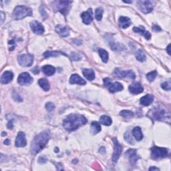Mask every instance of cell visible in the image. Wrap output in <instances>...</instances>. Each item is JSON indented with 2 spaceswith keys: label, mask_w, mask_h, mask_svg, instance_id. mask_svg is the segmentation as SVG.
<instances>
[{
  "label": "cell",
  "mask_w": 171,
  "mask_h": 171,
  "mask_svg": "<svg viewBox=\"0 0 171 171\" xmlns=\"http://www.w3.org/2000/svg\"><path fill=\"white\" fill-rule=\"evenodd\" d=\"M86 123L87 119L85 116L80 114H72L64 120L63 126L68 132H72L82 126L85 125Z\"/></svg>",
  "instance_id": "6da1fadb"
},
{
  "label": "cell",
  "mask_w": 171,
  "mask_h": 171,
  "mask_svg": "<svg viewBox=\"0 0 171 171\" xmlns=\"http://www.w3.org/2000/svg\"><path fill=\"white\" fill-rule=\"evenodd\" d=\"M50 138V132L45 130L35 136L31 142V152L32 154L36 155L44 148Z\"/></svg>",
  "instance_id": "7a4b0ae2"
},
{
  "label": "cell",
  "mask_w": 171,
  "mask_h": 171,
  "mask_svg": "<svg viewBox=\"0 0 171 171\" xmlns=\"http://www.w3.org/2000/svg\"><path fill=\"white\" fill-rule=\"evenodd\" d=\"M72 3V1L59 0V1H52L51 5H52L53 10L56 12H60L64 15H66L70 10Z\"/></svg>",
  "instance_id": "3957f363"
},
{
  "label": "cell",
  "mask_w": 171,
  "mask_h": 171,
  "mask_svg": "<svg viewBox=\"0 0 171 171\" xmlns=\"http://www.w3.org/2000/svg\"><path fill=\"white\" fill-rule=\"evenodd\" d=\"M31 15L32 10L29 7L23 5H18L15 8L13 12V17L15 20H20L28 16Z\"/></svg>",
  "instance_id": "277c9868"
},
{
  "label": "cell",
  "mask_w": 171,
  "mask_h": 171,
  "mask_svg": "<svg viewBox=\"0 0 171 171\" xmlns=\"http://www.w3.org/2000/svg\"><path fill=\"white\" fill-rule=\"evenodd\" d=\"M167 110L160 105L154 106L148 112V116L153 120H161L167 116Z\"/></svg>",
  "instance_id": "5b68a950"
},
{
  "label": "cell",
  "mask_w": 171,
  "mask_h": 171,
  "mask_svg": "<svg viewBox=\"0 0 171 171\" xmlns=\"http://www.w3.org/2000/svg\"><path fill=\"white\" fill-rule=\"evenodd\" d=\"M138 9L143 13H148L154 9L155 1H137Z\"/></svg>",
  "instance_id": "8992f818"
},
{
  "label": "cell",
  "mask_w": 171,
  "mask_h": 171,
  "mask_svg": "<svg viewBox=\"0 0 171 171\" xmlns=\"http://www.w3.org/2000/svg\"><path fill=\"white\" fill-rule=\"evenodd\" d=\"M152 158L154 160L164 159L168 156V151L167 148H160L158 146H153L151 148Z\"/></svg>",
  "instance_id": "52a82bcc"
},
{
  "label": "cell",
  "mask_w": 171,
  "mask_h": 171,
  "mask_svg": "<svg viewBox=\"0 0 171 171\" xmlns=\"http://www.w3.org/2000/svg\"><path fill=\"white\" fill-rule=\"evenodd\" d=\"M104 84L106 87L108 88L110 92L112 93L120 92V91H122L124 89L123 86L120 83L117 82H112L110 79L109 78H104Z\"/></svg>",
  "instance_id": "ba28073f"
},
{
  "label": "cell",
  "mask_w": 171,
  "mask_h": 171,
  "mask_svg": "<svg viewBox=\"0 0 171 171\" xmlns=\"http://www.w3.org/2000/svg\"><path fill=\"white\" fill-rule=\"evenodd\" d=\"M19 64L21 66L29 67L34 61V56L31 54H20L18 57Z\"/></svg>",
  "instance_id": "9c48e42d"
},
{
  "label": "cell",
  "mask_w": 171,
  "mask_h": 171,
  "mask_svg": "<svg viewBox=\"0 0 171 171\" xmlns=\"http://www.w3.org/2000/svg\"><path fill=\"white\" fill-rule=\"evenodd\" d=\"M18 82L21 86H28L33 82V77L28 72H23L19 76Z\"/></svg>",
  "instance_id": "30bf717a"
},
{
  "label": "cell",
  "mask_w": 171,
  "mask_h": 171,
  "mask_svg": "<svg viewBox=\"0 0 171 171\" xmlns=\"http://www.w3.org/2000/svg\"><path fill=\"white\" fill-rule=\"evenodd\" d=\"M114 141V151L113 155H112V160L114 162H116L118 161V160L120 156V154L122 153V146L119 144L118 141L116 140V138L113 139Z\"/></svg>",
  "instance_id": "8fae6325"
},
{
  "label": "cell",
  "mask_w": 171,
  "mask_h": 171,
  "mask_svg": "<svg viewBox=\"0 0 171 171\" xmlns=\"http://www.w3.org/2000/svg\"><path fill=\"white\" fill-rule=\"evenodd\" d=\"M115 76L118 77H129L130 79H135V74L132 70L122 71L120 69H116L114 71Z\"/></svg>",
  "instance_id": "7c38bea8"
},
{
  "label": "cell",
  "mask_w": 171,
  "mask_h": 171,
  "mask_svg": "<svg viewBox=\"0 0 171 171\" xmlns=\"http://www.w3.org/2000/svg\"><path fill=\"white\" fill-rule=\"evenodd\" d=\"M30 28L32 31L36 34H43L45 31L42 24L37 21H33L30 23Z\"/></svg>",
  "instance_id": "4fadbf2b"
},
{
  "label": "cell",
  "mask_w": 171,
  "mask_h": 171,
  "mask_svg": "<svg viewBox=\"0 0 171 171\" xmlns=\"http://www.w3.org/2000/svg\"><path fill=\"white\" fill-rule=\"evenodd\" d=\"M126 156L129 158L130 163L132 166H134L139 157L136 154V151L134 149H129L126 152Z\"/></svg>",
  "instance_id": "5bb4252c"
},
{
  "label": "cell",
  "mask_w": 171,
  "mask_h": 171,
  "mask_svg": "<svg viewBox=\"0 0 171 171\" xmlns=\"http://www.w3.org/2000/svg\"><path fill=\"white\" fill-rule=\"evenodd\" d=\"M128 89H129L130 93L133 94H138L143 92L144 88L139 82H134L130 86Z\"/></svg>",
  "instance_id": "9a60e30c"
},
{
  "label": "cell",
  "mask_w": 171,
  "mask_h": 171,
  "mask_svg": "<svg viewBox=\"0 0 171 171\" xmlns=\"http://www.w3.org/2000/svg\"><path fill=\"white\" fill-rule=\"evenodd\" d=\"M27 144V141L26 140V135L24 132H20L18 134L15 140V146L17 147H23Z\"/></svg>",
  "instance_id": "2e32d148"
},
{
  "label": "cell",
  "mask_w": 171,
  "mask_h": 171,
  "mask_svg": "<svg viewBox=\"0 0 171 171\" xmlns=\"http://www.w3.org/2000/svg\"><path fill=\"white\" fill-rule=\"evenodd\" d=\"M81 17L82 18L83 22L85 24H87V25L90 24L93 20L92 9H89L88 11H86V12L82 13Z\"/></svg>",
  "instance_id": "e0dca14e"
},
{
  "label": "cell",
  "mask_w": 171,
  "mask_h": 171,
  "mask_svg": "<svg viewBox=\"0 0 171 171\" xmlns=\"http://www.w3.org/2000/svg\"><path fill=\"white\" fill-rule=\"evenodd\" d=\"M133 31L135 32V33L140 34L141 35L145 37L146 39H150L151 37V34L149 33L148 31H146L145 28H144L143 26H140V27H134L133 28Z\"/></svg>",
  "instance_id": "ac0fdd59"
},
{
  "label": "cell",
  "mask_w": 171,
  "mask_h": 171,
  "mask_svg": "<svg viewBox=\"0 0 171 171\" xmlns=\"http://www.w3.org/2000/svg\"><path fill=\"white\" fill-rule=\"evenodd\" d=\"M13 74L12 72L5 71L1 77V82L3 84H7L13 80Z\"/></svg>",
  "instance_id": "d6986e66"
},
{
  "label": "cell",
  "mask_w": 171,
  "mask_h": 171,
  "mask_svg": "<svg viewBox=\"0 0 171 171\" xmlns=\"http://www.w3.org/2000/svg\"><path fill=\"white\" fill-rule=\"evenodd\" d=\"M56 31L62 37H68L69 35V29L66 26L58 25L56 27Z\"/></svg>",
  "instance_id": "ffe728a7"
},
{
  "label": "cell",
  "mask_w": 171,
  "mask_h": 171,
  "mask_svg": "<svg viewBox=\"0 0 171 171\" xmlns=\"http://www.w3.org/2000/svg\"><path fill=\"white\" fill-rule=\"evenodd\" d=\"M69 83L71 84H77L79 85H85L86 84L85 80L84 79H82L81 77L79 76L77 74H72L70 78H69Z\"/></svg>",
  "instance_id": "44dd1931"
},
{
  "label": "cell",
  "mask_w": 171,
  "mask_h": 171,
  "mask_svg": "<svg viewBox=\"0 0 171 171\" xmlns=\"http://www.w3.org/2000/svg\"><path fill=\"white\" fill-rule=\"evenodd\" d=\"M154 100V96L151 94H147L146 96H143L142 98H141L140 100V102L142 106H148L152 103V102Z\"/></svg>",
  "instance_id": "7402d4cb"
},
{
  "label": "cell",
  "mask_w": 171,
  "mask_h": 171,
  "mask_svg": "<svg viewBox=\"0 0 171 171\" xmlns=\"http://www.w3.org/2000/svg\"><path fill=\"white\" fill-rule=\"evenodd\" d=\"M119 27L121 28L125 29L127 28L131 25V20L130 18L127 17H124V16H121L119 18Z\"/></svg>",
  "instance_id": "603a6c76"
},
{
  "label": "cell",
  "mask_w": 171,
  "mask_h": 171,
  "mask_svg": "<svg viewBox=\"0 0 171 171\" xmlns=\"http://www.w3.org/2000/svg\"><path fill=\"white\" fill-rule=\"evenodd\" d=\"M82 72L86 78L90 81H92L95 78V73L92 69H84Z\"/></svg>",
  "instance_id": "cb8c5ba5"
},
{
  "label": "cell",
  "mask_w": 171,
  "mask_h": 171,
  "mask_svg": "<svg viewBox=\"0 0 171 171\" xmlns=\"http://www.w3.org/2000/svg\"><path fill=\"white\" fill-rule=\"evenodd\" d=\"M42 71L45 75H46V76H50L54 74V73L56 72V68L52 66L46 65L43 67Z\"/></svg>",
  "instance_id": "d4e9b609"
},
{
  "label": "cell",
  "mask_w": 171,
  "mask_h": 171,
  "mask_svg": "<svg viewBox=\"0 0 171 171\" xmlns=\"http://www.w3.org/2000/svg\"><path fill=\"white\" fill-rule=\"evenodd\" d=\"M132 134L137 141H140L143 138L142 132L141 128L140 127L137 126L134 128L132 130Z\"/></svg>",
  "instance_id": "484cf974"
},
{
  "label": "cell",
  "mask_w": 171,
  "mask_h": 171,
  "mask_svg": "<svg viewBox=\"0 0 171 171\" xmlns=\"http://www.w3.org/2000/svg\"><path fill=\"white\" fill-rule=\"evenodd\" d=\"M90 128H91L90 131L92 134H96L100 132L101 130V126L100 123H98L97 122H93L92 124H91Z\"/></svg>",
  "instance_id": "4316f807"
},
{
  "label": "cell",
  "mask_w": 171,
  "mask_h": 171,
  "mask_svg": "<svg viewBox=\"0 0 171 171\" xmlns=\"http://www.w3.org/2000/svg\"><path fill=\"white\" fill-rule=\"evenodd\" d=\"M38 84L44 91H48L50 90V83L45 78H42L39 80Z\"/></svg>",
  "instance_id": "83f0119b"
},
{
  "label": "cell",
  "mask_w": 171,
  "mask_h": 171,
  "mask_svg": "<svg viewBox=\"0 0 171 171\" xmlns=\"http://www.w3.org/2000/svg\"><path fill=\"white\" fill-rule=\"evenodd\" d=\"M100 122L101 124H102L105 126H110L112 124V120L110 116H106V115H103V116H102L100 117Z\"/></svg>",
  "instance_id": "f1b7e54d"
},
{
  "label": "cell",
  "mask_w": 171,
  "mask_h": 171,
  "mask_svg": "<svg viewBox=\"0 0 171 171\" xmlns=\"http://www.w3.org/2000/svg\"><path fill=\"white\" fill-rule=\"evenodd\" d=\"M61 54H63L64 53H61L60 52H57V51H47L44 53V56L45 58H48L50 57H58Z\"/></svg>",
  "instance_id": "f546056e"
},
{
  "label": "cell",
  "mask_w": 171,
  "mask_h": 171,
  "mask_svg": "<svg viewBox=\"0 0 171 171\" xmlns=\"http://www.w3.org/2000/svg\"><path fill=\"white\" fill-rule=\"evenodd\" d=\"M110 45L111 49L114 51H116V52H120V51L124 50V46L120 44L110 42Z\"/></svg>",
  "instance_id": "4dcf8cb0"
},
{
  "label": "cell",
  "mask_w": 171,
  "mask_h": 171,
  "mask_svg": "<svg viewBox=\"0 0 171 171\" xmlns=\"http://www.w3.org/2000/svg\"><path fill=\"white\" fill-rule=\"evenodd\" d=\"M99 55H100V58H102V60L104 63H106L108 60V53L107 51L104 49H100L98 51Z\"/></svg>",
  "instance_id": "1f68e13d"
},
{
  "label": "cell",
  "mask_w": 171,
  "mask_h": 171,
  "mask_svg": "<svg viewBox=\"0 0 171 171\" xmlns=\"http://www.w3.org/2000/svg\"><path fill=\"white\" fill-rule=\"evenodd\" d=\"M120 116L124 118L125 119H130L134 116V113L132 111L126 110H124L120 112Z\"/></svg>",
  "instance_id": "d6a6232c"
},
{
  "label": "cell",
  "mask_w": 171,
  "mask_h": 171,
  "mask_svg": "<svg viewBox=\"0 0 171 171\" xmlns=\"http://www.w3.org/2000/svg\"><path fill=\"white\" fill-rule=\"evenodd\" d=\"M136 58L137 59V60L139 61H141V62H142V61H145L146 60V55L144 52H143L142 50H138L137 52L136 53Z\"/></svg>",
  "instance_id": "836d02e7"
},
{
  "label": "cell",
  "mask_w": 171,
  "mask_h": 171,
  "mask_svg": "<svg viewBox=\"0 0 171 171\" xmlns=\"http://www.w3.org/2000/svg\"><path fill=\"white\" fill-rule=\"evenodd\" d=\"M103 14V9L102 7H98L96 10V19L98 21H100L102 18Z\"/></svg>",
  "instance_id": "e575fe53"
},
{
  "label": "cell",
  "mask_w": 171,
  "mask_h": 171,
  "mask_svg": "<svg viewBox=\"0 0 171 171\" xmlns=\"http://www.w3.org/2000/svg\"><path fill=\"white\" fill-rule=\"evenodd\" d=\"M70 58L72 60L74 61H78L80 60L82 58V56L80 53L77 52H72L71 53Z\"/></svg>",
  "instance_id": "d590c367"
},
{
  "label": "cell",
  "mask_w": 171,
  "mask_h": 171,
  "mask_svg": "<svg viewBox=\"0 0 171 171\" xmlns=\"http://www.w3.org/2000/svg\"><path fill=\"white\" fill-rule=\"evenodd\" d=\"M156 75H157L156 71H152L146 75V77L148 81L152 82L155 79V77H156Z\"/></svg>",
  "instance_id": "8d00e7d4"
},
{
  "label": "cell",
  "mask_w": 171,
  "mask_h": 171,
  "mask_svg": "<svg viewBox=\"0 0 171 171\" xmlns=\"http://www.w3.org/2000/svg\"><path fill=\"white\" fill-rule=\"evenodd\" d=\"M161 87L162 88V89H164V90H167V91L170 90V89H171L170 80H168V81L163 82L161 85Z\"/></svg>",
  "instance_id": "74e56055"
},
{
  "label": "cell",
  "mask_w": 171,
  "mask_h": 171,
  "mask_svg": "<svg viewBox=\"0 0 171 171\" xmlns=\"http://www.w3.org/2000/svg\"><path fill=\"white\" fill-rule=\"evenodd\" d=\"M124 138H125V140L128 143H129L130 144H133L134 143V142L132 138L130 136V133L128 132H126L125 134H124Z\"/></svg>",
  "instance_id": "f35d334b"
},
{
  "label": "cell",
  "mask_w": 171,
  "mask_h": 171,
  "mask_svg": "<svg viewBox=\"0 0 171 171\" xmlns=\"http://www.w3.org/2000/svg\"><path fill=\"white\" fill-rule=\"evenodd\" d=\"M45 108H46L48 112H52L55 108V106L54 104L52 102H48L45 104Z\"/></svg>",
  "instance_id": "ab89813d"
},
{
  "label": "cell",
  "mask_w": 171,
  "mask_h": 171,
  "mask_svg": "<svg viewBox=\"0 0 171 171\" xmlns=\"http://www.w3.org/2000/svg\"><path fill=\"white\" fill-rule=\"evenodd\" d=\"M40 12H41L42 18H44V19H45L47 18V13H46V12H45V11L44 10V7L43 6L40 7Z\"/></svg>",
  "instance_id": "60d3db41"
},
{
  "label": "cell",
  "mask_w": 171,
  "mask_h": 171,
  "mask_svg": "<svg viewBox=\"0 0 171 171\" xmlns=\"http://www.w3.org/2000/svg\"><path fill=\"white\" fill-rule=\"evenodd\" d=\"M46 162H47V159L45 156H43L39 157L38 162L40 163V164H44V163H45Z\"/></svg>",
  "instance_id": "b9f144b4"
},
{
  "label": "cell",
  "mask_w": 171,
  "mask_h": 171,
  "mask_svg": "<svg viewBox=\"0 0 171 171\" xmlns=\"http://www.w3.org/2000/svg\"><path fill=\"white\" fill-rule=\"evenodd\" d=\"M152 29H153V31H161V28H160V27L158 26H153L152 27Z\"/></svg>",
  "instance_id": "7bdbcfd3"
},
{
  "label": "cell",
  "mask_w": 171,
  "mask_h": 171,
  "mask_svg": "<svg viewBox=\"0 0 171 171\" xmlns=\"http://www.w3.org/2000/svg\"><path fill=\"white\" fill-rule=\"evenodd\" d=\"M9 45H12V47L10 48V51H13V50H14L15 43H14V41H13V40H12V41H10Z\"/></svg>",
  "instance_id": "ee69618b"
},
{
  "label": "cell",
  "mask_w": 171,
  "mask_h": 171,
  "mask_svg": "<svg viewBox=\"0 0 171 171\" xmlns=\"http://www.w3.org/2000/svg\"><path fill=\"white\" fill-rule=\"evenodd\" d=\"M7 128L9 129H12L13 128V120H11L9 121V123L7 124Z\"/></svg>",
  "instance_id": "f6af8a7d"
},
{
  "label": "cell",
  "mask_w": 171,
  "mask_h": 171,
  "mask_svg": "<svg viewBox=\"0 0 171 171\" xmlns=\"http://www.w3.org/2000/svg\"><path fill=\"white\" fill-rule=\"evenodd\" d=\"M100 152L102 154H104V153H105L106 152V150H105V148L104 147H102V148H100Z\"/></svg>",
  "instance_id": "bcb514c9"
},
{
  "label": "cell",
  "mask_w": 171,
  "mask_h": 171,
  "mask_svg": "<svg viewBox=\"0 0 171 171\" xmlns=\"http://www.w3.org/2000/svg\"><path fill=\"white\" fill-rule=\"evenodd\" d=\"M4 143L5 144H6V145H9V144H10V139H6V140L4 142Z\"/></svg>",
  "instance_id": "7dc6e473"
},
{
  "label": "cell",
  "mask_w": 171,
  "mask_h": 171,
  "mask_svg": "<svg viewBox=\"0 0 171 171\" xmlns=\"http://www.w3.org/2000/svg\"><path fill=\"white\" fill-rule=\"evenodd\" d=\"M1 23H3V22H4V12H1Z\"/></svg>",
  "instance_id": "c3c4849f"
},
{
  "label": "cell",
  "mask_w": 171,
  "mask_h": 171,
  "mask_svg": "<svg viewBox=\"0 0 171 171\" xmlns=\"http://www.w3.org/2000/svg\"><path fill=\"white\" fill-rule=\"evenodd\" d=\"M159 170V168H158L156 167H150L149 168V170Z\"/></svg>",
  "instance_id": "681fc988"
},
{
  "label": "cell",
  "mask_w": 171,
  "mask_h": 171,
  "mask_svg": "<svg viewBox=\"0 0 171 171\" xmlns=\"http://www.w3.org/2000/svg\"><path fill=\"white\" fill-rule=\"evenodd\" d=\"M170 45H168V47H167V52H168V53L169 55H170Z\"/></svg>",
  "instance_id": "f907efd6"
},
{
  "label": "cell",
  "mask_w": 171,
  "mask_h": 171,
  "mask_svg": "<svg viewBox=\"0 0 171 171\" xmlns=\"http://www.w3.org/2000/svg\"><path fill=\"white\" fill-rule=\"evenodd\" d=\"M5 135L6 136V132H3V133H2V136H5Z\"/></svg>",
  "instance_id": "816d5d0a"
},
{
  "label": "cell",
  "mask_w": 171,
  "mask_h": 171,
  "mask_svg": "<svg viewBox=\"0 0 171 171\" xmlns=\"http://www.w3.org/2000/svg\"><path fill=\"white\" fill-rule=\"evenodd\" d=\"M56 151V152H58V148H56V151Z\"/></svg>",
  "instance_id": "f5cc1de1"
}]
</instances>
